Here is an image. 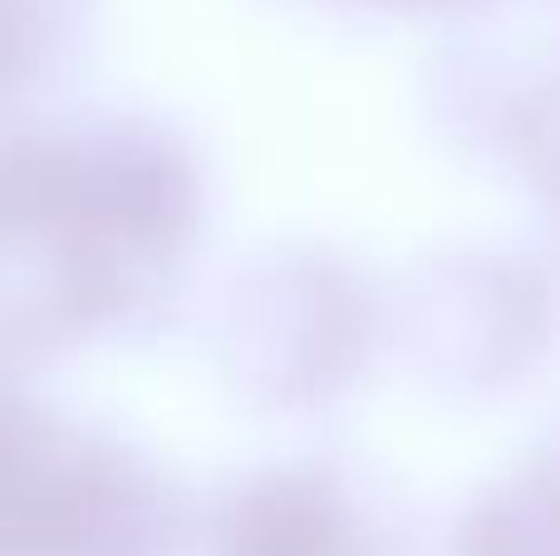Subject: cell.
Here are the masks:
<instances>
[{
  "mask_svg": "<svg viewBox=\"0 0 560 556\" xmlns=\"http://www.w3.org/2000/svg\"><path fill=\"white\" fill-rule=\"evenodd\" d=\"M197 212L192 163L148 128L39 138L10 163V236H39L49 296L69 315L108 311L163 262Z\"/></svg>",
  "mask_w": 560,
  "mask_h": 556,
  "instance_id": "cell-1",
  "label": "cell"
},
{
  "mask_svg": "<svg viewBox=\"0 0 560 556\" xmlns=\"http://www.w3.org/2000/svg\"><path fill=\"white\" fill-rule=\"evenodd\" d=\"M167 522L163 488L128 449L45 419L10 429V556H163Z\"/></svg>",
  "mask_w": 560,
  "mask_h": 556,
  "instance_id": "cell-2",
  "label": "cell"
},
{
  "mask_svg": "<svg viewBox=\"0 0 560 556\" xmlns=\"http://www.w3.org/2000/svg\"><path fill=\"white\" fill-rule=\"evenodd\" d=\"M217 556H369V547L335 483L276 473L236 498Z\"/></svg>",
  "mask_w": 560,
  "mask_h": 556,
  "instance_id": "cell-3",
  "label": "cell"
},
{
  "mask_svg": "<svg viewBox=\"0 0 560 556\" xmlns=\"http://www.w3.org/2000/svg\"><path fill=\"white\" fill-rule=\"evenodd\" d=\"M467 556H560V463L516 478L477 518H467Z\"/></svg>",
  "mask_w": 560,
  "mask_h": 556,
  "instance_id": "cell-4",
  "label": "cell"
}]
</instances>
